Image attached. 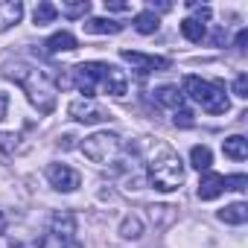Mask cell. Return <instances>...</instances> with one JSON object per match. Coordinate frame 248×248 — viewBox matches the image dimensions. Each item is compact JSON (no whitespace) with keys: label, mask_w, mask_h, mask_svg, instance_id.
Returning <instances> with one entry per match:
<instances>
[{"label":"cell","mask_w":248,"mask_h":248,"mask_svg":"<svg viewBox=\"0 0 248 248\" xmlns=\"http://www.w3.org/2000/svg\"><path fill=\"white\" fill-rule=\"evenodd\" d=\"M6 79H12L15 85L24 88V93L30 96V102L38 108V114H50L56 108V76L38 64H27V62H12L3 70Z\"/></svg>","instance_id":"1"},{"label":"cell","mask_w":248,"mask_h":248,"mask_svg":"<svg viewBox=\"0 0 248 248\" xmlns=\"http://www.w3.org/2000/svg\"><path fill=\"white\" fill-rule=\"evenodd\" d=\"M146 178L158 193H175L184 184V164L178 158V152L164 143L155 140L149 146V161H146Z\"/></svg>","instance_id":"2"},{"label":"cell","mask_w":248,"mask_h":248,"mask_svg":"<svg viewBox=\"0 0 248 248\" xmlns=\"http://www.w3.org/2000/svg\"><path fill=\"white\" fill-rule=\"evenodd\" d=\"M181 85H184L187 99L202 105V111H207V114H228L231 111V102H228L222 82H207L202 76H184Z\"/></svg>","instance_id":"3"},{"label":"cell","mask_w":248,"mask_h":248,"mask_svg":"<svg viewBox=\"0 0 248 248\" xmlns=\"http://www.w3.org/2000/svg\"><path fill=\"white\" fill-rule=\"evenodd\" d=\"M38 248H85L76 236V216L70 210H59L50 219V231L41 236Z\"/></svg>","instance_id":"4"},{"label":"cell","mask_w":248,"mask_h":248,"mask_svg":"<svg viewBox=\"0 0 248 248\" xmlns=\"http://www.w3.org/2000/svg\"><path fill=\"white\" fill-rule=\"evenodd\" d=\"M82 152H85V158L93 161L96 167H108V164H114V161L120 158L123 140H120V135H114V132H93L91 138L82 140Z\"/></svg>","instance_id":"5"},{"label":"cell","mask_w":248,"mask_h":248,"mask_svg":"<svg viewBox=\"0 0 248 248\" xmlns=\"http://www.w3.org/2000/svg\"><path fill=\"white\" fill-rule=\"evenodd\" d=\"M152 93H155V102H158V108H167V111L172 114V123H175L178 129H190V126H196L193 111L184 105V93H178V88H172V85H164V88H155Z\"/></svg>","instance_id":"6"},{"label":"cell","mask_w":248,"mask_h":248,"mask_svg":"<svg viewBox=\"0 0 248 248\" xmlns=\"http://www.w3.org/2000/svg\"><path fill=\"white\" fill-rule=\"evenodd\" d=\"M102 70H105V62H82V64L70 67L73 85L85 93L82 99H91V96L96 93V88H99V82H102Z\"/></svg>","instance_id":"7"},{"label":"cell","mask_w":248,"mask_h":248,"mask_svg":"<svg viewBox=\"0 0 248 248\" xmlns=\"http://www.w3.org/2000/svg\"><path fill=\"white\" fill-rule=\"evenodd\" d=\"M120 59L129 62L138 76H149V73H161V70H170V67H172L170 59H164V56H149V53H138V50H120Z\"/></svg>","instance_id":"8"},{"label":"cell","mask_w":248,"mask_h":248,"mask_svg":"<svg viewBox=\"0 0 248 248\" xmlns=\"http://www.w3.org/2000/svg\"><path fill=\"white\" fill-rule=\"evenodd\" d=\"M67 114H70L76 123H85V126H96V123L111 120V114H108L102 105H96L93 99H73V102L67 105Z\"/></svg>","instance_id":"9"},{"label":"cell","mask_w":248,"mask_h":248,"mask_svg":"<svg viewBox=\"0 0 248 248\" xmlns=\"http://www.w3.org/2000/svg\"><path fill=\"white\" fill-rule=\"evenodd\" d=\"M47 181H50V187L59 190V193H73V190L82 184L79 172L70 170L67 164H50V167H47Z\"/></svg>","instance_id":"10"},{"label":"cell","mask_w":248,"mask_h":248,"mask_svg":"<svg viewBox=\"0 0 248 248\" xmlns=\"http://www.w3.org/2000/svg\"><path fill=\"white\" fill-rule=\"evenodd\" d=\"M99 88H102L105 93H111V96H126V93H129V79H126V73H123L120 67H114V64L105 62Z\"/></svg>","instance_id":"11"},{"label":"cell","mask_w":248,"mask_h":248,"mask_svg":"<svg viewBox=\"0 0 248 248\" xmlns=\"http://www.w3.org/2000/svg\"><path fill=\"white\" fill-rule=\"evenodd\" d=\"M222 193H225V175L207 172V175L199 181V199H202V202H213V199L222 196Z\"/></svg>","instance_id":"12"},{"label":"cell","mask_w":248,"mask_h":248,"mask_svg":"<svg viewBox=\"0 0 248 248\" xmlns=\"http://www.w3.org/2000/svg\"><path fill=\"white\" fill-rule=\"evenodd\" d=\"M21 18H24V3H18V0H3L0 3V32L12 30Z\"/></svg>","instance_id":"13"},{"label":"cell","mask_w":248,"mask_h":248,"mask_svg":"<svg viewBox=\"0 0 248 248\" xmlns=\"http://www.w3.org/2000/svg\"><path fill=\"white\" fill-rule=\"evenodd\" d=\"M82 30L91 35H117V32H123V24L111 21V18H88V21H82Z\"/></svg>","instance_id":"14"},{"label":"cell","mask_w":248,"mask_h":248,"mask_svg":"<svg viewBox=\"0 0 248 248\" xmlns=\"http://www.w3.org/2000/svg\"><path fill=\"white\" fill-rule=\"evenodd\" d=\"M44 50H47L50 56H56V53H70V50H76V38L62 30V32H56V35H50V38L44 41Z\"/></svg>","instance_id":"15"},{"label":"cell","mask_w":248,"mask_h":248,"mask_svg":"<svg viewBox=\"0 0 248 248\" xmlns=\"http://www.w3.org/2000/svg\"><path fill=\"white\" fill-rule=\"evenodd\" d=\"M222 152H225L231 161H245V158H248V140H245L242 135L225 138V140H222Z\"/></svg>","instance_id":"16"},{"label":"cell","mask_w":248,"mask_h":248,"mask_svg":"<svg viewBox=\"0 0 248 248\" xmlns=\"http://www.w3.org/2000/svg\"><path fill=\"white\" fill-rule=\"evenodd\" d=\"M24 138L21 135H15V132H0V161H9V158H15L21 149H24V143H21Z\"/></svg>","instance_id":"17"},{"label":"cell","mask_w":248,"mask_h":248,"mask_svg":"<svg viewBox=\"0 0 248 248\" xmlns=\"http://www.w3.org/2000/svg\"><path fill=\"white\" fill-rule=\"evenodd\" d=\"M219 219H222L225 225H245V222H248V204H242V202L228 204V207L219 210Z\"/></svg>","instance_id":"18"},{"label":"cell","mask_w":248,"mask_h":248,"mask_svg":"<svg viewBox=\"0 0 248 248\" xmlns=\"http://www.w3.org/2000/svg\"><path fill=\"white\" fill-rule=\"evenodd\" d=\"M158 27H161V18L152 9H143V12L135 15V30L140 35H152V32H158Z\"/></svg>","instance_id":"19"},{"label":"cell","mask_w":248,"mask_h":248,"mask_svg":"<svg viewBox=\"0 0 248 248\" xmlns=\"http://www.w3.org/2000/svg\"><path fill=\"white\" fill-rule=\"evenodd\" d=\"M210 164H213V152H210V146H193L190 149V167H196L199 172H207L210 170Z\"/></svg>","instance_id":"20"},{"label":"cell","mask_w":248,"mask_h":248,"mask_svg":"<svg viewBox=\"0 0 248 248\" xmlns=\"http://www.w3.org/2000/svg\"><path fill=\"white\" fill-rule=\"evenodd\" d=\"M181 35H184L187 41H193V44H202L204 35H207V30H204V24H199L196 18H184V21H181Z\"/></svg>","instance_id":"21"},{"label":"cell","mask_w":248,"mask_h":248,"mask_svg":"<svg viewBox=\"0 0 248 248\" xmlns=\"http://www.w3.org/2000/svg\"><path fill=\"white\" fill-rule=\"evenodd\" d=\"M56 15H59V6H53V3H38L35 6V12H32V21H35V27H47V24H53L56 21Z\"/></svg>","instance_id":"22"},{"label":"cell","mask_w":248,"mask_h":248,"mask_svg":"<svg viewBox=\"0 0 248 248\" xmlns=\"http://www.w3.org/2000/svg\"><path fill=\"white\" fill-rule=\"evenodd\" d=\"M140 233H143V225H140L138 216H126V219H123V225H120V236L123 239H140Z\"/></svg>","instance_id":"23"},{"label":"cell","mask_w":248,"mask_h":248,"mask_svg":"<svg viewBox=\"0 0 248 248\" xmlns=\"http://www.w3.org/2000/svg\"><path fill=\"white\" fill-rule=\"evenodd\" d=\"M88 12H91L88 0H79V3H62V15H67V18H82L85 21Z\"/></svg>","instance_id":"24"},{"label":"cell","mask_w":248,"mask_h":248,"mask_svg":"<svg viewBox=\"0 0 248 248\" xmlns=\"http://www.w3.org/2000/svg\"><path fill=\"white\" fill-rule=\"evenodd\" d=\"M233 96L248 99V73H239V76L233 79Z\"/></svg>","instance_id":"25"},{"label":"cell","mask_w":248,"mask_h":248,"mask_svg":"<svg viewBox=\"0 0 248 248\" xmlns=\"http://www.w3.org/2000/svg\"><path fill=\"white\" fill-rule=\"evenodd\" d=\"M248 187V178L239 172V175H225V190H245Z\"/></svg>","instance_id":"26"},{"label":"cell","mask_w":248,"mask_h":248,"mask_svg":"<svg viewBox=\"0 0 248 248\" xmlns=\"http://www.w3.org/2000/svg\"><path fill=\"white\" fill-rule=\"evenodd\" d=\"M245 44H248V30H239V32H236V41H233V47H236L239 53H245Z\"/></svg>","instance_id":"27"},{"label":"cell","mask_w":248,"mask_h":248,"mask_svg":"<svg viewBox=\"0 0 248 248\" xmlns=\"http://www.w3.org/2000/svg\"><path fill=\"white\" fill-rule=\"evenodd\" d=\"M6 114H9V96H6L3 91H0V123L6 120Z\"/></svg>","instance_id":"28"},{"label":"cell","mask_w":248,"mask_h":248,"mask_svg":"<svg viewBox=\"0 0 248 248\" xmlns=\"http://www.w3.org/2000/svg\"><path fill=\"white\" fill-rule=\"evenodd\" d=\"M105 9H108V12H129L132 6H129V3H108V0H105Z\"/></svg>","instance_id":"29"},{"label":"cell","mask_w":248,"mask_h":248,"mask_svg":"<svg viewBox=\"0 0 248 248\" xmlns=\"http://www.w3.org/2000/svg\"><path fill=\"white\" fill-rule=\"evenodd\" d=\"M222 41H225V30H222V27H219V30H216V32H213V44H216V47H219V44H222Z\"/></svg>","instance_id":"30"}]
</instances>
